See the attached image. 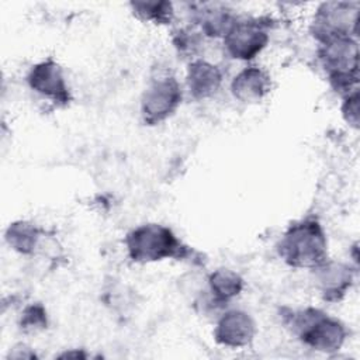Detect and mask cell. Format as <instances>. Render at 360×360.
I'll use <instances>...</instances> for the list:
<instances>
[{
  "label": "cell",
  "mask_w": 360,
  "mask_h": 360,
  "mask_svg": "<svg viewBox=\"0 0 360 360\" xmlns=\"http://www.w3.org/2000/svg\"><path fill=\"white\" fill-rule=\"evenodd\" d=\"M280 257L294 269L314 270L328 260V239L316 219L294 222L278 243Z\"/></svg>",
  "instance_id": "1"
},
{
  "label": "cell",
  "mask_w": 360,
  "mask_h": 360,
  "mask_svg": "<svg viewBox=\"0 0 360 360\" xmlns=\"http://www.w3.org/2000/svg\"><path fill=\"white\" fill-rule=\"evenodd\" d=\"M128 256L135 263H153L165 259H183L190 252L173 231L160 224H143L125 238Z\"/></svg>",
  "instance_id": "2"
},
{
  "label": "cell",
  "mask_w": 360,
  "mask_h": 360,
  "mask_svg": "<svg viewBox=\"0 0 360 360\" xmlns=\"http://www.w3.org/2000/svg\"><path fill=\"white\" fill-rule=\"evenodd\" d=\"M319 44L318 55L330 86L345 96L357 90L359 45L354 37H338Z\"/></svg>",
  "instance_id": "3"
},
{
  "label": "cell",
  "mask_w": 360,
  "mask_h": 360,
  "mask_svg": "<svg viewBox=\"0 0 360 360\" xmlns=\"http://www.w3.org/2000/svg\"><path fill=\"white\" fill-rule=\"evenodd\" d=\"M290 325L301 342L322 353L338 352L347 336L345 325L318 308L292 312Z\"/></svg>",
  "instance_id": "4"
},
{
  "label": "cell",
  "mask_w": 360,
  "mask_h": 360,
  "mask_svg": "<svg viewBox=\"0 0 360 360\" xmlns=\"http://www.w3.org/2000/svg\"><path fill=\"white\" fill-rule=\"evenodd\" d=\"M359 7L357 1L322 3L312 22V34L318 42L338 37H356Z\"/></svg>",
  "instance_id": "5"
},
{
  "label": "cell",
  "mask_w": 360,
  "mask_h": 360,
  "mask_svg": "<svg viewBox=\"0 0 360 360\" xmlns=\"http://www.w3.org/2000/svg\"><path fill=\"white\" fill-rule=\"evenodd\" d=\"M183 98L180 83L174 76L153 79L141 98V115L146 125H158L174 114Z\"/></svg>",
  "instance_id": "6"
},
{
  "label": "cell",
  "mask_w": 360,
  "mask_h": 360,
  "mask_svg": "<svg viewBox=\"0 0 360 360\" xmlns=\"http://www.w3.org/2000/svg\"><path fill=\"white\" fill-rule=\"evenodd\" d=\"M267 27L260 20H236L222 38L228 55L239 60L256 58L269 44Z\"/></svg>",
  "instance_id": "7"
},
{
  "label": "cell",
  "mask_w": 360,
  "mask_h": 360,
  "mask_svg": "<svg viewBox=\"0 0 360 360\" xmlns=\"http://www.w3.org/2000/svg\"><path fill=\"white\" fill-rule=\"evenodd\" d=\"M27 83L31 90L52 100L58 105H66L72 100L63 70L52 59L35 63L27 75Z\"/></svg>",
  "instance_id": "8"
},
{
  "label": "cell",
  "mask_w": 360,
  "mask_h": 360,
  "mask_svg": "<svg viewBox=\"0 0 360 360\" xmlns=\"http://www.w3.org/2000/svg\"><path fill=\"white\" fill-rule=\"evenodd\" d=\"M256 335L253 318L240 309L226 311L218 319L214 329V339L218 345L239 349L248 346Z\"/></svg>",
  "instance_id": "9"
},
{
  "label": "cell",
  "mask_w": 360,
  "mask_h": 360,
  "mask_svg": "<svg viewBox=\"0 0 360 360\" xmlns=\"http://www.w3.org/2000/svg\"><path fill=\"white\" fill-rule=\"evenodd\" d=\"M316 285L326 301H340L353 283V270L349 264L326 260L314 269Z\"/></svg>",
  "instance_id": "10"
},
{
  "label": "cell",
  "mask_w": 360,
  "mask_h": 360,
  "mask_svg": "<svg viewBox=\"0 0 360 360\" xmlns=\"http://www.w3.org/2000/svg\"><path fill=\"white\" fill-rule=\"evenodd\" d=\"M271 90L270 75L259 66L242 69L231 83V91L242 103H259Z\"/></svg>",
  "instance_id": "11"
},
{
  "label": "cell",
  "mask_w": 360,
  "mask_h": 360,
  "mask_svg": "<svg viewBox=\"0 0 360 360\" xmlns=\"http://www.w3.org/2000/svg\"><path fill=\"white\" fill-rule=\"evenodd\" d=\"M186 80L194 98H208L221 87L222 72L214 63L198 59L188 65Z\"/></svg>",
  "instance_id": "12"
},
{
  "label": "cell",
  "mask_w": 360,
  "mask_h": 360,
  "mask_svg": "<svg viewBox=\"0 0 360 360\" xmlns=\"http://www.w3.org/2000/svg\"><path fill=\"white\" fill-rule=\"evenodd\" d=\"M201 8L195 11V20L200 22L201 30L205 35L212 38L225 37V34L235 24L236 18L229 10L221 4H200Z\"/></svg>",
  "instance_id": "13"
},
{
  "label": "cell",
  "mask_w": 360,
  "mask_h": 360,
  "mask_svg": "<svg viewBox=\"0 0 360 360\" xmlns=\"http://www.w3.org/2000/svg\"><path fill=\"white\" fill-rule=\"evenodd\" d=\"M208 287L212 294V301L224 304L242 292L243 278L231 269H217L208 276Z\"/></svg>",
  "instance_id": "14"
},
{
  "label": "cell",
  "mask_w": 360,
  "mask_h": 360,
  "mask_svg": "<svg viewBox=\"0 0 360 360\" xmlns=\"http://www.w3.org/2000/svg\"><path fill=\"white\" fill-rule=\"evenodd\" d=\"M4 238L17 253L34 255L41 239V231L30 221H15L7 226Z\"/></svg>",
  "instance_id": "15"
},
{
  "label": "cell",
  "mask_w": 360,
  "mask_h": 360,
  "mask_svg": "<svg viewBox=\"0 0 360 360\" xmlns=\"http://www.w3.org/2000/svg\"><path fill=\"white\" fill-rule=\"evenodd\" d=\"M131 7L136 17L153 24H169L174 14L170 1H132Z\"/></svg>",
  "instance_id": "16"
},
{
  "label": "cell",
  "mask_w": 360,
  "mask_h": 360,
  "mask_svg": "<svg viewBox=\"0 0 360 360\" xmlns=\"http://www.w3.org/2000/svg\"><path fill=\"white\" fill-rule=\"evenodd\" d=\"M48 325L46 311L41 304H31L24 308L20 326L24 332H38L45 329Z\"/></svg>",
  "instance_id": "17"
},
{
  "label": "cell",
  "mask_w": 360,
  "mask_h": 360,
  "mask_svg": "<svg viewBox=\"0 0 360 360\" xmlns=\"http://www.w3.org/2000/svg\"><path fill=\"white\" fill-rule=\"evenodd\" d=\"M359 90H354L345 96L342 104V117L352 128H359Z\"/></svg>",
  "instance_id": "18"
}]
</instances>
